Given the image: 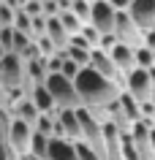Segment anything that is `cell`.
Segmentation results:
<instances>
[{
    "label": "cell",
    "mask_w": 155,
    "mask_h": 160,
    "mask_svg": "<svg viewBox=\"0 0 155 160\" xmlns=\"http://www.w3.org/2000/svg\"><path fill=\"white\" fill-rule=\"evenodd\" d=\"M76 92L85 109H109L112 103L120 101V95L125 90L109 79H103L93 68H82V73L76 76Z\"/></svg>",
    "instance_id": "6da1fadb"
},
{
    "label": "cell",
    "mask_w": 155,
    "mask_h": 160,
    "mask_svg": "<svg viewBox=\"0 0 155 160\" xmlns=\"http://www.w3.org/2000/svg\"><path fill=\"white\" fill-rule=\"evenodd\" d=\"M46 90L52 92L57 109H82V98H79V92H76V82L65 79L63 73H49Z\"/></svg>",
    "instance_id": "7a4b0ae2"
},
{
    "label": "cell",
    "mask_w": 155,
    "mask_h": 160,
    "mask_svg": "<svg viewBox=\"0 0 155 160\" xmlns=\"http://www.w3.org/2000/svg\"><path fill=\"white\" fill-rule=\"evenodd\" d=\"M114 35H117V43H125L131 49H142L144 46V33H142V27L133 22V17H131L128 11H117Z\"/></svg>",
    "instance_id": "3957f363"
},
{
    "label": "cell",
    "mask_w": 155,
    "mask_h": 160,
    "mask_svg": "<svg viewBox=\"0 0 155 160\" xmlns=\"http://www.w3.org/2000/svg\"><path fill=\"white\" fill-rule=\"evenodd\" d=\"M0 79H3L6 90H11V87H25V82H27L25 60L19 57V54H14V52H8L6 57L0 60Z\"/></svg>",
    "instance_id": "277c9868"
},
{
    "label": "cell",
    "mask_w": 155,
    "mask_h": 160,
    "mask_svg": "<svg viewBox=\"0 0 155 160\" xmlns=\"http://www.w3.org/2000/svg\"><path fill=\"white\" fill-rule=\"evenodd\" d=\"M152 90H155V82H152V76H150L147 68H136L125 79V92L133 95V101H139V103L152 101Z\"/></svg>",
    "instance_id": "5b68a950"
},
{
    "label": "cell",
    "mask_w": 155,
    "mask_h": 160,
    "mask_svg": "<svg viewBox=\"0 0 155 160\" xmlns=\"http://www.w3.org/2000/svg\"><path fill=\"white\" fill-rule=\"evenodd\" d=\"M90 25L98 30L101 35H112L114 25H117V11L109 0H95L93 3V17H90Z\"/></svg>",
    "instance_id": "8992f818"
},
{
    "label": "cell",
    "mask_w": 155,
    "mask_h": 160,
    "mask_svg": "<svg viewBox=\"0 0 155 160\" xmlns=\"http://www.w3.org/2000/svg\"><path fill=\"white\" fill-rule=\"evenodd\" d=\"M33 125H27V122H22V119L14 117V122H11V130H8V147L17 155H30V144H33Z\"/></svg>",
    "instance_id": "52a82bcc"
},
{
    "label": "cell",
    "mask_w": 155,
    "mask_h": 160,
    "mask_svg": "<svg viewBox=\"0 0 155 160\" xmlns=\"http://www.w3.org/2000/svg\"><path fill=\"white\" fill-rule=\"evenodd\" d=\"M90 68H93V71H98L103 79H109V82H114V84H120L122 90H125V76L120 73V68L114 65V60L109 57V52H103V49H93Z\"/></svg>",
    "instance_id": "ba28073f"
},
{
    "label": "cell",
    "mask_w": 155,
    "mask_h": 160,
    "mask_svg": "<svg viewBox=\"0 0 155 160\" xmlns=\"http://www.w3.org/2000/svg\"><path fill=\"white\" fill-rule=\"evenodd\" d=\"M128 14L142 27V33H155V0H133Z\"/></svg>",
    "instance_id": "9c48e42d"
},
{
    "label": "cell",
    "mask_w": 155,
    "mask_h": 160,
    "mask_svg": "<svg viewBox=\"0 0 155 160\" xmlns=\"http://www.w3.org/2000/svg\"><path fill=\"white\" fill-rule=\"evenodd\" d=\"M109 57L114 60V65L120 68V73L128 79V73H133L136 71V49H131V46H125V43H117L112 52H109Z\"/></svg>",
    "instance_id": "30bf717a"
},
{
    "label": "cell",
    "mask_w": 155,
    "mask_h": 160,
    "mask_svg": "<svg viewBox=\"0 0 155 160\" xmlns=\"http://www.w3.org/2000/svg\"><path fill=\"white\" fill-rule=\"evenodd\" d=\"M57 119H60L68 141H74V144L82 141V122H79V111L76 109H60L57 111Z\"/></svg>",
    "instance_id": "8fae6325"
},
{
    "label": "cell",
    "mask_w": 155,
    "mask_h": 160,
    "mask_svg": "<svg viewBox=\"0 0 155 160\" xmlns=\"http://www.w3.org/2000/svg\"><path fill=\"white\" fill-rule=\"evenodd\" d=\"M46 38L57 46V52H63V49H68V46H71V38H74V35L63 27L60 17H49V22H46Z\"/></svg>",
    "instance_id": "7c38bea8"
},
{
    "label": "cell",
    "mask_w": 155,
    "mask_h": 160,
    "mask_svg": "<svg viewBox=\"0 0 155 160\" xmlns=\"http://www.w3.org/2000/svg\"><path fill=\"white\" fill-rule=\"evenodd\" d=\"M46 160H79L76 158V144L68 138H52Z\"/></svg>",
    "instance_id": "4fadbf2b"
},
{
    "label": "cell",
    "mask_w": 155,
    "mask_h": 160,
    "mask_svg": "<svg viewBox=\"0 0 155 160\" xmlns=\"http://www.w3.org/2000/svg\"><path fill=\"white\" fill-rule=\"evenodd\" d=\"M30 101L38 106V111H41V114H54V111H57V103H54L52 92L46 90V84H35L33 92H30Z\"/></svg>",
    "instance_id": "5bb4252c"
},
{
    "label": "cell",
    "mask_w": 155,
    "mask_h": 160,
    "mask_svg": "<svg viewBox=\"0 0 155 160\" xmlns=\"http://www.w3.org/2000/svg\"><path fill=\"white\" fill-rule=\"evenodd\" d=\"M11 111H14V117H17V119H22V122H27V125H33V128H35V122H38V117H41L38 106H35L30 98H27V101H22L19 106H14Z\"/></svg>",
    "instance_id": "9a60e30c"
},
{
    "label": "cell",
    "mask_w": 155,
    "mask_h": 160,
    "mask_svg": "<svg viewBox=\"0 0 155 160\" xmlns=\"http://www.w3.org/2000/svg\"><path fill=\"white\" fill-rule=\"evenodd\" d=\"M120 106H122V111H125V117L136 125V122H142V103L139 101H133V95H128V92H122L120 95Z\"/></svg>",
    "instance_id": "2e32d148"
},
{
    "label": "cell",
    "mask_w": 155,
    "mask_h": 160,
    "mask_svg": "<svg viewBox=\"0 0 155 160\" xmlns=\"http://www.w3.org/2000/svg\"><path fill=\"white\" fill-rule=\"evenodd\" d=\"M65 52H68V60H74L79 68H90V60H93V49H87V46H74V43H71Z\"/></svg>",
    "instance_id": "e0dca14e"
},
{
    "label": "cell",
    "mask_w": 155,
    "mask_h": 160,
    "mask_svg": "<svg viewBox=\"0 0 155 160\" xmlns=\"http://www.w3.org/2000/svg\"><path fill=\"white\" fill-rule=\"evenodd\" d=\"M49 136L44 133H33V144H30V155H35V158L46 160V155H49Z\"/></svg>",
    "instance_id": "ac0fdd59"
},
{
    "label": "cell",
    "mask_w": 155,
    "mask_h": 160,
    "mask_svg": "<svg viewBox=\"0 0 155 160\" xmlns=\"http://www.w3.org/2000/svg\"><path fill=\"white\" fill-rule=\"evenodd\" d=\"M60 22H63V27L68 30L71 35H79L82 33V27H85V22L74 14V11H65V14H60Z\"/></svg>",
    "instance_id": "d6986e66"
},
{
    "label": "cell",
    "mask_w": 155,
    "mask_h": 160,
    "mask_svg": "<svg viewBox=\"0 0 155 160\" xmlns=\"http://www.w3.org/2000/svg\"><path fill=\"white\" fill-rule=\"evenodd\" d=\"M71 11H74L85 25H90V17H93V3H90V0H74Z\"/></svg>",
    "instance_id": "ffe728a7"
},
{
    "label": "cell",
    "mask_w": 155,
    "mask_h": 160,
    "mask_svg": "<svg viewBox=\"0 0 155 160\" xmlns=\"http://www.w3.org/2000/svg\"><path fill=\"white\" fill-rule=\"evenodd\" d=\"M14 30H17V33H25V35H30V38H33V19L27 17L25 11H17V19H14Z\"/></svg>",
    "instance_id": "44dd1931"
},
{
    "label": "cell",
    "mask_w": 155,
    "mask_h": 160,
    "mask_svg": "<svg viewBox=\"0 0 155 160\" xmlns=\"http://www.w3.org/2000/svg\"><path fill=\"white\" fill-rule=\"evenodd\" d=\"M79 35H82V38L87 41V46H90V49H101V38H103V35L98 33V30H95L93 25H85Z\"/></svg>",
    "instance_id": "7402d4cb"
},
{
    "label": "cell",
    "mask_w": 155,
    "mask_h": 160,
    "mask_svg": "<svg viewBox=\"0 0 155 160\" xmlns=\"http://www.w3.org/2000/svg\"><path fill=\"white\" fill-rule=\"evenodd\" d=\"M136 65L139 68H155V52L147 49V46H142V49H136Z\"/></svg>",
    "instance_id": "603a6c76"
},
{
    "label": "cell",
    "mask_w": 155,
    "mask_h": 160,
    "mask_svg": "<svg viewBox=\"0 0 155 160\" xmlns=\"http://www.w3.org/2000/svg\"><path fill=\"white\" fill-rule=\"evenodd\" d=\"M76 158H79V160H103L101 155H98V152H93L85 141H76Z\"/></svg>",
    "instance_id": "cb8c5ba5"
},
{
    "label": "cell",
    "mask_w": 155,
    "mask_h": 160,
    "mask_svg": "<svg viewBox=\"0 0 155 160\" xmlns=\"http://www.w3.org/2000/svg\"><path fill=\"white\" fill-rule=\"evenodd\" d=\"M0 43L6 52H14V27H0Z\"/></svg>",
    "instance_id": "d4e9b609"
},
{
    "label": "cell",
    "mask_w": 155,
    "mask_h": 160,
    "mask_svg": "<svg viewBox=\"0 0 155 160\" xmlns=\"http://www.w3.org/2000/svg\"><path fill=\"white\" fill-rule=\"evenodd\" d=\"M60 73L65 76V79H71V82H76V76L82 73V68H79L74 60H65V62H63V71H60Z\"/></svg>",
    "instance_id": "484cf974"
},
{
    "label": "cell",
    "mask_w": 155,
    "mask_h": 160,
    "mask_svg": "<svg viewBox=\"0 0 155 160\" xmlns=\"http://www.w3.org/2000/svg\"><path fill=\"white\" fill-rule=\"evenodd\" d=\"M109 3H112V6H114V11H128V8H131V3H133V0H109Z\"/></svg>",
    "instance_id": "4316f807"
},
{
    "label": "cell",
    "mask_w": 155,
    "mask_h": 160,
    "mask_svg": "<svg viewBox=\"0 0 155 160\" xmlns=\"http://www.w3.org/2000/svg\"><path fill=\"white\" fill-rule=\"evenodd\" d=\"M150 141H152V149H155V128H150Z\"/></svg>",
    "instance_id": "83f0119b"
},
{
    "label": "cell",
    "mask_w": 155,
    "mask_h": 160,
    "mask_svg": "<svg viewBox=\"0 0 155 160\" xmlns=\"http://www.w3.org/2000/svg\"><path fill=\"white\" fill-rule=\"evenodd\" d=\"M22 160H41V158H35V155H25Z\"/></svg>",
    "instance_id": "f1b7e54d"
},
{
    "label": "cell",
    "mask_w": 155,
    "mask_h": 160,
    "mask_svg": "<svg viewBox=\"0 0 155 160\" xmlns=\"http://www.w3.org/2000/svg\"><path fill=\"white\" fill-rule=\"evenodd\" d=\"M6 54H8V52H6V49H3V43H0V60H3V57H6Z\"/></svg>",
    "instance_id": "f546056e"
},
{
    "label": "cell",
    "mask_w": 155,
    "mask_h": 160,
    "mask_svg": "<svg viewBox=\"0 0 155 160\" xmlns=\"http://www.w3.org/2000/svg\"><path fill=\"white\" fill-rule=\"evenodd\" d=\"M152 103H155V90H152Z\"/></svg>",
    "instance_id": "4dcf8cb0"
},
{
    "label": "cell",
    "mask_w": 155,
    "mask_h": 160,
    "mask_svg": "<svg viewBox=\"0 0 155 160\" xmlns=\"http://www.w3.org/2000/svg\"><path fill=\"white\" fill-rule=\"evenodd\" d=\"M90 3H95V0H90Z\"/></svg>",
    "instance_id": "1f68e13d"
}]
</instances>
